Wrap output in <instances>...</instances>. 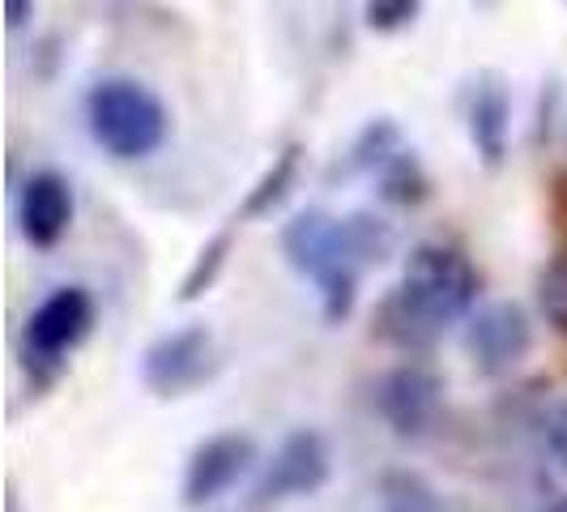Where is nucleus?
I'll return each mask as SVG.
<instances>
[{"instance_id":"nucleus-1","label":"nucleus","mask_w":567,"mask_h":512,"mask_svg":"<svg viewBox=\"0 0 567 512\" xmlns=\"http://www.w3.org/2000/svg\"><path fill=\"white\" fill-rule=\"evenodd\" d=\"M282 253L295 274L320 286L324 316L341 320L354 308L359 274L393 253V227L375 214L333 218L324 209H308L282 231Z\"/></svg>"},{"instance_id":"nucleus-2","label":"nucleus","mask_w":567,"mask_h":512,"mask_svg":"<svg viewBox=\"0 0 567 512\" xmlns=\"http://www.w3.org/2000/svg\"><path fill=\"white\" fill-rule=\"evenodd\" d=\"M478 299V274L470 256L449 244H423L405 260V274L380 308V334L405 350H419L444 325L470 316Z\"/></svg>"},{"instance_id":"nucleus-3","label":"nucleus","mask_w":567,"mask_h":512,"mask_svg":"<svg viewBox=\"0 0 567 512\" xmlns=\"http://www.w3.org/2000/svg\"><path fill=\"white\" fill-rule=\"evenodd\" d=\"M85 120H90V137L120 163L150 158L167 142L171 129L163 99L133 78H107L94 85L85 94Z\"/></svg>"},{"instance_id":"nucleus-4","label":"nucleus","mask_w":567,"mask_h":512,"mask_svg":"<svg viewBox=\"0 0 567 512\" xmlns=\"http://www.w3.org/2000/svg\"><path fill=\"white\" fill-rule=\"evenodd\" d=\"M333 457L320 431H290L274 457L265 461L260 479H256V500L260 504H282V500H308L329 483Z\"/></svg>"},{"instance_id":"nucleus-5","label":"nucleus","mask_w":567,"mask_h":512,"mask_svg":"<svg viewBox=\"0 0 567 512\" xmlns=\"http://www.w3.org/2000/svg\"><path fill=\"white\" fill-rule=\"evenodd\" d=\"M214 371V338L205 325H184L171 329L145 350L142 376L150 393L158 398H188L200 380H209Z\"/></svg>"},{"instance_id":"nucleus-6","label":"nucleus","mask_w":567,"mask_h":512,"mask_svg":"<svg viewBox=\"0 0 567 512\" xmlns=\"http://www.w3.org/2000/svg\"><path fill=\"white\" fill-rule=\"evenodd\" d=\"M529 346H534V329L516 304H486L465 325V355L483 376H508L512 368H520Z\"/></svg>"},{"instance_id":"nucleus-7","label":"nucleus","mask_w":567,"mask_h":512,"mask_svg":"<svg viewBox=\"0 0 567 512\" xmlns=\"http://www.w3.org/2000/svg\"><path fill=\"white\" fill-rule=\"evenodd\" d=\"M256 461V440L244 431H223L209 436L205 444H197V453L188 457L184 470V504L188 509H205L218 495H227L230 487L239 483Z\"/></svg>"},{"instance_id":"nucleus-8","label":"nucleus","mask_w":567,"mask_h":512,"mask_svg":"<svg viewBox=\"0 0 567 512\" xmlns=\"http://www.w3.org/2000/svg\"><path fill=\"white\" fill-rule=\"evenodd\" d=\"M90 329H94V299H90V290L85 286H60L30 313L27 350L56 363L60 355L82 346Z\"/></svg>"},{"instance_id":"nucleus-9","label":"nucleus","mask_w":567,"mask_h":512,"mask_svg":"<svg viewBox=\"0 0 567 512\" xmlns=\"http://www.w3.org/2000/svg\"><path fill=\"white\" fill-rule=\"evenodd\" d=\"M375 406H380V419L398 436H405V440L423 436L426 427L435 423V410H440V380L423 363H401L380 380Z\"/></svg>"},{"instance_id":"nucleus-10","label":"nucleus","mask_w":567,"mask_h":512,"mask_svg":"<svg viewBox=\"0 0 567 512\" xmlns=\"http://www.w3.org/2000/svg\"><path fill=\"white\" fill-rule=\"evenodd\" d=\"M18 227L30 248H56L64 231L73 227V188L60 171L30 175L18 201Z\"/></svg>"},{"instance_id":"nucleus-11","label":"nucleus","mask_w":567,"mask_h":512,"mask_svg":"<svg viewBox=\"0 0 567 512\" xmlns=\"http://www.w3.org/2000/svg\"><path fill=\"white\" fill-rule=\"evenodd\" d=\"M508 90L495 82V78H483L474 85V99H470V137H474V150L483 154L491 167L504 163L508 154Z\"/></svg>"},{"instance_id":"nucleus-12","label":"nucleus","mask_w":567,"mask_h":512,"mask_svg":"<svg viewBox=\"0 0 567 512\" xmlns=\"http://www.w3.org/2000/svg\"><path fill=\"white\" fill-rule=\"evenodd\" d=\"M380 512H449L440 491L414 470H389L380 479Z\"/></svg>"},{"instance_id":"nucleus-13","label":"nucleus","mask_w":567,"mask_h":512,"mask_svg":"<svg viewBox=\"0 0 567 512\" xmlns=\"http://www.w3.org/2000/svg\"><path fill=\"white\" fill-rule=\"evenodd\" d=\"M295 180H299V145H286L282 154H278V163L265 171V175L256 180V188L248 193L244 218H260V214H269L274 205H282L286 193L295 188Z\"/></svg>"},{"instance_id":"nucleus-14","label":"nucleus","mask_w":567,"mask_h":512,"mask_svg":"<svg viewBox=\"0 0 567 512\" xmlns=\"http://www.w3.org/2000/svg\"><path fill=\"white\" fill-rule=\"evenodd\" d=\"M538 308L555 334H567V248L546 260L538 278Z\"/></svg>"},{"instance_id":"nucleus-15","label":"nucleus","mask_w":567,"mask_h":512,"mask_svg":"<svg viewBox=\"0 0 567 512\" xmlns=\"http://www.w3.org/2000/svg\"><path fill=\"white\" fill-rule=\"evenodd\" d=\"M227 253H230V235L223 231V235L197 256V265L188 269V278H184V286H179V299H197L200 290L218 278V269L227 265Z\"/></svg>"},{"instance_id":"nucleus-16","label":"nucleus","mask_w":567,"mask_h":512,"mask_svg":"<svg viewBox=\"0 0 567 512\" xmlns=\"http://www.w3.org/2000/svg\"><path fill=\"white\" fill-rule=\"evenodd\" d=\"M423 0H368V27L371 30H401L419 18Z\"/></svg>"},{"instance_id":"nucleus-17","label":"nucleus","mask_w":567,"mask_h":512,"mask_svg":"<svg viewBox=\"0 0 567 512\" xmlns=\"http://www.w3.org/2000/svg\"><path fill=\"white\" fill-rule=\"evenodd\" d=\"M542 444H546L550 461L567 470V398L555 401V406L542 414Z\"/></svg>"},{"instance_id":"nucleus-18","label":"nucleus","mask_w":567,"mask_h":512,"mask_svg":"<svg viewBox=\"0 0 567 512\" xmlns=\"http://www.w3.org/2000/svg\"><path fill=\"white\" fill-rule=\"evenodd\" d=\"M30 9H34V0H4V18H9V27H27Z\"/></svg>"},{"instance_id":"nucleus-19","label":"nucleus","mask_w":567,"mask_h":512,"mask_svg":"<svg viewBox=\"0 0 567 512\" xmlns=\"http://www.w3.org/2000/svg\"><path fill=\"white\" fill-rule=\"evenodd\" d=\"M542 512H567V495H559V500H550Z\"/></svg>"}]
</instances>
